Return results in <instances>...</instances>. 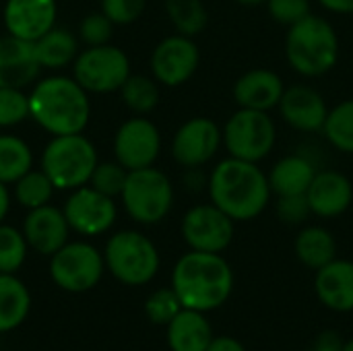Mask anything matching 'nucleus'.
<instances>
[{"label": "nucleus", "mask_w": 353, "mask_h": 351, "mask_svg": "<svg viewBox=\"0 0 353 351\" xmlns=\"http://www.w3.org/2000/svg\"><path fill=\"white\" fill-rule=\"evenodd\" d=\"M89 93L74 77H46L37 81L29 93V118L52 137L83 132L89 124Z\"/></svg>", "instance_id": "nucleus-1"}, {"label": "nucleus", "mask_w": 353, "mask_h": 351, "mask_svg": "<svg viewBox=\"0 0 353 351\" xmlns=\"http://www.w3.org/2000/svg\"><path fill=\"white\" fill-rule=\"evenodd\" d=\"M209 194L213 205L234 221H248L265 211L271 184L256 163L228 157L211 172Z\"/></svg>", "instance_id": "nucleus-2"}, {"label": "nucleus", "mask_w": 353, "mask_h": 351, "mask_svg": "<svg viewBox=\"0 0 353 351\" xmlns=\"http://www.w3.org/2000/svg\"><path fill=\"white\" fill-rule=\"evenodd\" d=\"M234 275L230 265L217 252L190 250L172 273V290L184 308L207 312L219 308L232 294Z\"/></svg>", "instance_id": "nucleus-3"}, {"label": "nucleus", "mask_w": 353, "mask_h": 351, "mask_svg": "<svg viewBox=\"0 0 353 351\" xmlns=\"http://www.w3.org/2000/svg\"><path fill=\"white\" fill-rule=\"evenodd\" d=\"M285 54L296 72L304 77H321L337 64V31L329 21L310 12L306 19L290 27L285 37Z\"/></svg>", "instance_id": "nucleus-4"}, {"label": "nucleus", "mask_w": 353, "mask_h": 351, "mask_svg": "<svg viewBox=\"0 0 353 351\" xmlns=\"http://www.w3.org/2000/svg\"><path fill=\"white\" fill-rule=\"evenodd\" d=\"M97 163V149L83 132L52 137L41 151V170L56 190H74L89 184Z\"/></svg>", "instance_id": "nucleus-5"}, {"label": "nucleus", "mask_w": 353, "mask_h": 351, "mask_svg": "<svg viewBox=\"0 0 353 351\" xmlns=\"http://www.w3.org/2000/svg\"><path fill=\"white\" fill-rule=\"evenodd\" d=\"M105 267L124 285H145L159 271V252L141 232L124 230L114 234L103 252Z\"/></svg>", "instance_id": "nucleus-6"}, {"label": "nucleus", "mask_w": 353, "mask_h": 351, "mask_svg": "<svg viewBox=\"0 0 353 351\" xmlns=\"http://www.w3.org/2000/svg\"><path fill=\"white\" fill-rule=\"evenodd\" d=\"M120 199L137 223L153 225L168 217L174 205V188L170 178L151 166L128 172Z\"/></svg>", "instance_id": "nucleus-7"}, {"label": "nucleus", "mask_w": 353, "mask_h": 351, "mask_svg": "<svg viewBox=\"0 0 353 351\" xmlns=\"http://www.w3.org/2000/svg\"><path fill=\"white\" fill-rule=\"evenodd\" d=\"M72 77L87 93L120 91L130 77V60L116 46H87L72 62Z\"/></svg>", "instance_id": "nucleus-8"}, {"label": "nucleus", "mask_w": 353, "mask_h": 351, "mask_svg": "<svg viewBox=\"0 0 353 351\" xmlns=\"http://www.w3.org/2000/svg\"><path fill=\"white\" fill-rule=\"evenodd\" d=\"M275 139V122L267 112L259 110L240 108L223 128V145L230 157L252 163H259L271 153Z\"/></svg>", "instance_id": "nucleus-9"}, {"label": "nucleus", "mask_w": 353, "mask_h": 351, "mask_svg": "<svg viewBox=\"0 0 353 351\" xmlns=\"http://www.w3.org/2000/svg\"><path fill=\"white\" fill-rule=\"evenodd\" d=\"M103 254L89 242H66L50 259L52 281L70 294L93 290L103 275Z\"/></svg>", "instance_id": "nucleus-10"}, {"label": "nucleus", "mask_w": 353, "mask_h": 351, "mask_svg": "<svg viewBox=\"0 0 353 351\" xmlns=\"http://www.w3.org/2000/svg\"><path fill=\"white\" fill-rule=\"evenodd\" d=\"M62 211L70 230L87 238L105 234L118 217L114 199L97 192L89 184L70 190Z\"/></svg>", "instance_id": "nucleus-11"}, {"label": "nucleus", "mask_w": 353, "mask_h": 351, "mask_svg": "<svg viewBox=\"0 0 353 351\" xmlns=\"http://www.w3.org/2000/svg\"><path fill=\"white\" fill-rule=\"evenodd\" d=\"M184 242L199 252H223L234 238V219L219 207L196 205L182 219Z\"/></svg>", "instance_id": "nucleus-12"}, {"label": "nucleus", "mask_w": 353, "mask_h": 351, "mask_svg": "<svg viewBox=\"0 0 353 351\" xmlns=\"http://www.w3.org/2000/svg\"><path fill=\"white\" fill-rule=\"evenodd\" d=\"M161 151L159 128L147 118L126 120L114 137V157L128 172L151 168Z\"/></svg>", "instance_id": "nucleus-13"}, {"label": "nucleus", "mask_w": 353, "mask_h": 351, "mask_svg": "<svg viewBox=\"0 0 353 351\" xmlns=\"http://www.w3.org/2000/svg\"><path fill=\"white\" fill-rule=\"evenodd\" d=\"M199 48L192 37L170 35L161 39L151 54V70L157 83L165 87H178L186 83L199 68Z\"/></svg>", "instance_id": "nucleus-14"}, {"label": "nucleus", "mask_w": 353, "mask_h": 351, "mask_svg": "<svg viewBox=\"0 0 353 351\" xmlns=\"http://www.w3.org/2000/svg\"><path fill=\"white\" fill-rule=\"evenodd\" d=\"M221 139L223 134L213 120L192 118L176 130L172 141V155L180 166L194 170L213 159V155L219 151Z\"/></svg>", "instance_id": "nucleus-15"}, {"label": "nucleus", "mask_w": 353, "mask_h": 351, "mask_svg": "<svg viewBox=\"0 0 353 351\" xmlns=\"http://www.w3.org/2000/svg\"><path fill=\"white\" fill-rule=\"evenodd\" d=\"M56 0H6L2 19L6 33L35 41L56 27Z\"/></svg>", "instance_id": "nucleus-16"}, {"label": "nucleus", "mask_w": 353, "mask_h": 351, "mask_svg": "<svg viewBox=\"0 0 353 351\" xmlns=\"http://www.w3.org/2000/svg\"><path fill=\"white\" fill-rule=\"evenodd\" d=\"M70 225L64 217V211L54 205H43L29 209L23 221V236L37 254L52 257L68 242Z\"/></svg>", "instance_id": "nucleus-17"}, {"label": "nucleus", "mask_w": 353, "mask_h": 351, "mask_svg": "<svg viewBox=\"0 0 353 351\" xmlns=\"http://www.w3.org/2000/svg\"><path fill=\"white\" fill-rule=\"evenodd\" d=\"M283 120L302 132H316L325 128L329 110L323 95L308 85H292L283 91L279 101Z\"/></svg>", "instance_id": "nucleus-18"}, {"label": "nucleus", "mask_w": 353, "mask_h": 351, "mask_svg": "<svg viewBox=\"0 0 353 351\" xmlns=\"http://www.w3.org/2000/svg\"><path fill=\"white\" fill-rule=\"evenodd\" d=\"M39 70L33 41L19 39L10 33L0 37V87L23 89L35 83Z\"/></svg>", "instance_id": "nucleus-19"}, {"label": "nucleus", "mask_w": 353, "mask_h": 351, "mask_svg": "<svg viewBox=\"0 0 353 351\" xmlns=\"http://www.w3.org/2000/svg\"><path fill=\"white\" fill-rule=\"evenodd\" d=\"M306 199L314 215L331 219L350 209L353 201L352 182L333 170H325L314 176L310 188L306 190Z\"/></svg>", "instance_id": "nucleus-20"}, {"label": "nucleus", "mask_w": 353, "mask_h": 351, "mask_svg": "<svg viewBox=\"0 0 353 351\" xmlns=\"http://www.w3.org/2000/svg\"><path fill=\"white\" fill-rule=\"evenodd\" d=\"M285 87L279 74L267 68H252L244 72L234 85V99L240 108L269 112L279 106Z\"/></svg>", "instance_id": "nucleus-21"}, {"label": "nucleus", "mask_w": 353, "mask_h": 351, "mask_svg": "<svg viewBox=\"0 0 353 351\" xmlns=\"http://www.w3.org/2000/svg\"><path fill=\"white\" fill-rule=\"evenodd\" d=\"M316 294L325 306L337 312L353 310V263L331 261L316 273Z\"/></svg>", "instance_id": "nucleus-22"}, {"label": "nucleus", "mask_w": 353, "mask_h": 351, "mask_svg": "<svg viewBox=\"0 0 353 351\" xmlns=\"http://www.w3.org/2000/svg\"><path fill=\"white\" fill-rule=\"evenodd\" d=\"M211 341V327L199 310L182 308L168 325V343L172 351H207Z\"/></svg>", "instance_id": "nucleus-23"}, {"label": "nucleus", "mask_w": 353, "mask_h": 351, "mask_svg": "<svg viewBox=\"0 0 353 351\" xmlns=\"http://www.w3.org/2000/svg\"><path fill=\"white\" fill-rule=\"evenodd\" d=\"M316 170L310 159L304 155H290L277 161L269 174L271 192L277 197H292V194H306Z\"/></svg>", "instance_id": "nucleus-24"}, {"label": "nucleus", "mask_w": 353, "mask_h": 351, "mask_svg": "<svg viewBox=\"0 0 353 351\" xmlns=\"http://www.w3.org/2000/svg\"><path fill=\"white\" fill-rule=\"evenodd\" d=\"M33 52L41 68H64L79 56V35L68 29L52 27L46 35L33 41Z\"/></svg>", "instance_id": "nucleus-25"}, {"label": "nucleus", "mask_w": 353, "mask_h": 351, "mask_svg": "<svg viewBox=\"0 0 353 351\" xmlns=\"http://www.w3.org/2000/svg\"><path fill=\"white\" fill-rule=\"evenodd\" d=\"M31 294L14 273H0V333L17 329L29 314Z\"/></svg>", "instance_id": "nucleus-26"}, {"label": "nucleus", "mask_w": 353, "mask_h": 351, "mask_svg": "<svg viewBox=\"0 0 353 351\" xmlns=\"http://www.w3.org/2000/svg\"><path fill=\"white\" fill-rule=\"evenodd\" d=\"M296 254L306 267L319 271L337 259V244L325 228H306L296 238Z\"/></svg>", "instance_id": "nucleus-27"}, {"label": "nucleus", "mask_w": 353, "mask_h": 351, "mask_svg": "<svg viewBox=\"0 0 353 351\" xmlns=\"http://www.w3.org/2000/svg\"><path fill=\"white\" fill-rule=\"evenodd\" d=\"M33 168L31 147L14 134H0V182L14 184Z\"/></svg>", "instance_id": "nucleus-28"}, {"label": "nucleus", "mask_w": 353, "mask_h": 351, "mask_svg": "<svg viewBox=\"0 0 353 351\" xmlns=\"http://www.w3.org/2000/svg\"><path fill=\"white\" fill-rule=\"evenodd\" d=\"M165 10L180 35H199L209 21L207 8L201 0H165Z\"/></svg>", "instance_id": "nucleus-29"}, {"label": "nucleus", "mask_w": 353, "mask_h": 351, "mask_svg": "<svg viewBox=\"0 0 353 351\" xmlns=\"http://www.w3.org/2000/svg\"><path fill=\"white\" fill-rule=\"evenodd\" d=\"M54 184L46 176L43 170H29L14 182V199L25 209H37L43 205H50V199L54 194Z\"/></svg>", "instance_id": "nucleus-30"}, {"label": "nucleus", "mask_w": 353, "mask_h": 351, "mask_svg": "<svg viewBox=\"0 0 353 351\" xmlns=\"http://www.w3.org/2000/svg\"><path fill=\"white\" fill-rule=\"evenodd\" d=\"M122 101L134 114H149L159 103V87L157 81L145 74H130L126 83L120 87Z\"/></svg>", "instance_id": "nucleus-31"}, {"label": "nucleus", "mask_w": 353, "mask_h": 351, "mask_svg": "<svg viewBox=\"0 0 353 351\" xmlns=\"http://www.w3.org/2000/svg\"><path fill=\"white\" fill-rule=\"evenodd\" d=\"M323 130L335 149L353 153V99L341 101L329 112Z\"/></svg>", "instance_id": "nucleus-32"}, {"label": "nucleus", "mask_w": 353, "mask_h": 351, "mask_svg": "<svg viewBox=\"0 0 353 351\" xmlns=\"http://www.w3.org/2000/svg\"><path fill=\"white\" fill-rule=\"evenodd\" d=\"M27 248L23 232L0 223V273H17L27 259Z\"/></svg>", "instance_id": "nucleus-33"}, {"label": "nucleus", "mask_w": 353, "mask_h": 351, "mask_svg": "<svg viewBox=\"0 0 353 351\" xmlns=\"http://www.w3.org/2000/svg\"><path fill=\"white\" fill-rule=\"evenodd\" d=\"M126 178H128V170L124 166H120L118 161H101L95 166L89 186L95 188L97 192L114 199V197L122 194Z\"/></svg>", "instance_id": "nucleus-34"}, {"label": "nucleus", "mask_w": 353, "mask_h": 351, "mask_svg": "<svg viewBox=\"0 0 353 351\" xmlns=\"http://www.w3.org/2000/svg\"><path fill=\"white\" fill-rule=\"evenodd\" d=\"M29 118V95L17 87H0V128H10Z\"/></svg>", "instance_id": "nucleus-35"}, {"label": "nucleus", "mask_w": 353, "mask_h": 351, "mask_svg": "<svg viewBox=\"0 0 353 351\" xmlns=\"http://www.w3.org/2000/svg\"><path fill=\"white\" fill-rule=\"evenodd\" d=\"M182 308L184 306L174 290H157L145 302V312L155 325H170Z\"/></svg>", "instance_id": "nucleus-36"}, {"label": "nucleus", "mask_w": 353, "mask_h": 351, "mask_svg": "<svg viewBox=\"0 0 353 351\" xmlns=\"http://www.w3.org/2000/svg\"><path fill=\"white\" fill-rule=\"evenodd\" d=\"M114 33V23L99 10L89 12L79 25V39L87 46H103L110 43Z\"/></svg>", "instance_id": "nucleus-37"}, {"label": "nucleus", "mask_w": 353, "mask_h": 351, "mask_svg": "<svg viewBox=\"0 0 353 351\" xmlns=\"http://www.w3.org/2000/svg\"><path fill=\"white\" fill-rule=\"evenodd\" d=\"M147 6V0H101V12L114 25L134 23Z\"/></svg>", "instance_id": "nucleus-38"}, {"label": "nucleus", "mask_w": 353, "mask_h": 351, "mask_svg": "<svg viewBox=\"0 0 353 351\" xmlns=\"http://www.w3.org/2000/svg\"><path fill=\"white\" fill-rule=\"evenodd\" d=\"M271 17L281 25H296L310 14V0H267Z\"/></svg>", "instance_id": "nucleus-39"}, {"label": "nucleus", "mask_w": 353, "mask_h": 351, "mask_svg": "<svg viewBox=\"0 0 353 351\" xmlns=\"http://www.w3.org/2000/svg\"><path fill=\"white\" fill-rule=\"evenodd\" d=\"M310 213H312V209H310L306 194L279 197V201H277V215L283 223H292V225L304 223Z\"/></svg>", "instance_id": "nucleus-40"}, {"label": "nucleus", "mask_w": 353, "mask_h": 351, "mask_svg": "<svg viewBox=\"0 0 353 351\" xmlns=\"http://www.w3.org/2000/svg\"><path fill=\"white\" fill-rule=\"evenodd\" d=\"M207 351H246L242 348L240 341H236L234 337H213V341L209 343Z\"/></svg>", "instance_id": "nucleus-41"}, {"label": "nucleus", "mask_w": 353, "mask_h": 351, "mask_svg": "<svg viewBox=\"0 0 353 351\" xmlns=\"http://www.w3.org/2000/svg\"><path fill=\"white\" fill-rule=\"evenodd\" d=\"M341 341H339V335L337 333H323L319 337V343L312 351H341Z\"/></svg>", "instance_id": "nucleus-42"}, {"label": "nucleus", "mask_w": 353, "mask_h": 351, "mask_svg": "<svg viewBox=\"0 0 353 351\" xmlns=\"http://www.w3.org/2000/svg\"><path fill=\"white\" fill-rule=\"evenodd\" d=\"M321 4L333 12L353 14V0H321Z\"/></svg>", "instance_id": "nucleus-43"}, {"label": "nucleus", "mask_w": 353, "mask_h": 351, "mask_svg": "<svg viewBox=\"0 0 353 351\" xmlns=\"http://www.w3.org/2000/svg\"><path fill=\"white\" fill-rule=\"evenodd\" d=\"M8 209H10V192H8L6 184L0 182V223L8 215Z\"/></svg>", "instance_id": "nucleus-44"}, {"label": "nucleus", "mask_w": 353, "mask_h": 351, "mask_svg": "<svg viewBox=\"0 0 353 351\" xmlns=\"http://www.w3.org/2000/svg\"><path fill=\"white\" fill-rule=\"evenodd\" d=\"M242 4H261V2H267V0H238Z\"/></svg>", "instance_id": "nucleus-45"}, {"label": "nucleus", "mask_w": 353, "mask_h": 351, "mask_svg": "<svg viewBox=\"0 0 353 351\" xmlns=\"http://www.w3.org/2000/svg\"><path fill=\"white\" fill-rule=\"evenodd\" d=\"M341 351H353V339H352V341H347V343H345V345L341 348Z\"/></svg>", "instance_id": "nucleus-46"}]
</instances>
